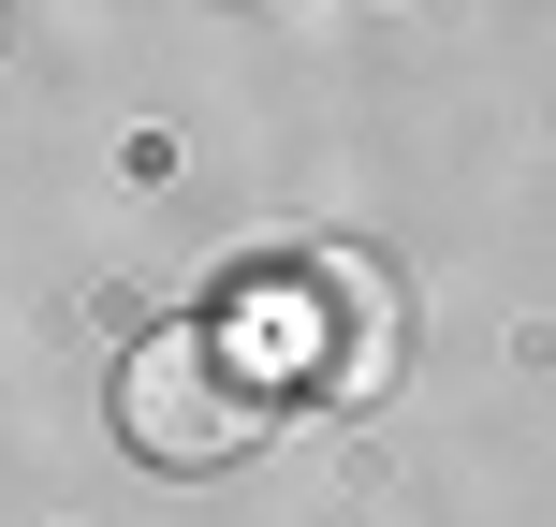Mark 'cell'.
Returning a JSON list of instances; mask_svg holds the SVG:
<instances>
[{
	"mask_svg": "<svg viewBox=\"0 0 556 527\" xmlns=\"http://www.w3.org/2000/svg\"><path fill=\"white\" fill-rule=\"evenodd\" d=\"M278 396L250 381V352L205 323H147L132 352H117V440L147 454V469H235V454L264 440Z\"/></svg>",
	"mask_w": 556,
	"mask_h": 527,
	"instance_id": "6da1fadb",
	"label": "cell"
},
{
	"mask_svg": "<svg viewBox=\"0 0 556 527\" xmlns=\"http://www.w3.org/2000/svg\"><path fill=\"white\" fill-rule=\"evenodd\" d=\"M264 337H278V366L323 381V396H395V278L366 264V250L293 264L278 308H264Z\"/></svg>",
	"mask_w": 556,
	"mask_h": 527,
	"instance_id": "7a4b0ae2",
	"label": "cell"
}]
</instances>
